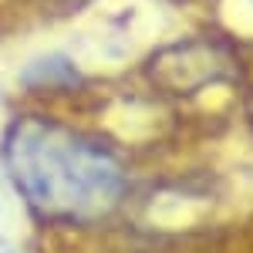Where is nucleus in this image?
<instances>
[{"instance_id": "1", "label": "nucleus", "mask_w": 253, "mask_h": 253, "mask_svg": "<svg viewBox=\"0 0 253 253\" xmlns=\"http://www.w3.org/2000/svg\"><path fill=\"white\" fill-rule=\"evenodd\" d=\"M0 159L31 213L51 223H98L128 193L125 166L105 142L47 115L14 118L0 142Z\"/></svg>"}, {"instance_id": "2", "label": "nucleus", "mask_w": 253, "mask_h": 253, "mask_svg": "<svg viewBox=\"0 0 253 253\" xmlns=\"http://www.w3.org/2000/svg\"><path fill=\"white\" fill-rule=\"evenodd\" d=\"M81 81H84L81 71L68 58H61V54L41 58L38 64H31L27 75H24V84H27V88H75Z\"/></svg>"}]
</instances>
